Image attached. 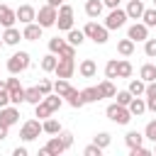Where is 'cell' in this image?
<instances>
[{"mask_svg":"<svg viewBox=\"0 0 156 156\" xmlns=\"http://www.w3.org/2000/svg\"><path fill=\"white\" fill-rule=\"evenodd\" d=\"M105 115H107V119H110V122H115V124H129V119H132L129 107H127V105H119V102L107 105Z\"/></svg>","mask_w":156,"mask_h":156,"instance_id":"obj_1","label":"cell"},{"mask_svg":"<svg viewBox=\"0 0 156 156\" xmlns=\"http://www.w3.org/2000/svg\"><path fill=\"white\" fill-rule=\"evenodd\" d=\"M83 32H85V37L88 39H93L95 44H105L107 41V27L105 24H98V22H88L85 27H83Z\"/></svg>","mask_w":156,"mask_h":156,"instance_id":"obj_2","label":"cell"},{"mask_svg":"<svg viewBox=\"0 0 156 156\" xmlns=\"http://www.w3.org/2000/svg\"><path fill=\"white\" fill-rule=\"evenodd\" d=\"M29 68V54L27 51H17V54H12L10 58H7V71L10 73H22V71H27Z\"/></svg>","mask_w":156,"mask_h":156,"instance_id":"obj_3","label":"cell"},{"mask_svg":"<svg viewBox=\"0 0 156 156\" xmlns=\"http://www.w3.org/2000/svg\"><path fill=\"white\" fill-rule=\"evenodd\" d=\"M56 17H58V7H54V5H44V7H39V12H37V22L46 29V27H54L56 24Z\"/></svg>","mask_w":156,"mask_h":156,"instance_id":"obj_4","label":"cell"},{"mask_svg":"<svg viewBox=\"0 0 156 156\" xmlns=\"http://www.w3.org/2000/svg\"><path fill=\"white\" fill-rule=\"evenodd\" d=\"M56 27L58 29H63V32H68V29H73V7L71 5H61L58 7V17H56Z\"/></svg>","mask_w":156,"mask_h":156,"instance_id":"obj_5","label":"cell"},{"mask_svg":"<svg viewBox=\"0 0 156 156\" xmlns=\"http://www.w3.org/2000/svg\"><path fill=\"white\" fill-rule=\"evenodd\" d=\"M41 132H44V127H41L39 119H27V122L22 124V129H20V136H22L24 141H32V139H37Z\"/></svg>","mask_w":156,"mask_h":156,"instance_id":"obj_6","label":"cell"},{"mask_svg":"<svg viewBox=\"0 0 156 156\" xmlns=\"http://www.w3.org/2000/svg\"><path fill=\"white\" fill-rule=\"evenodd\" d=\"M127 20H129V17H127V10L112 7V12H110L107 20H105V27H107V29H119V27H124Z\"/></svg>","mask_w":156,"mask_h":156,"instance_id":"obj_7","label":"cell"},{"mask_svg":"<svg viewBox=\"0 0 156 156\" xmlns=\"http://www.w3.org/2000/svg\"><path fill=\"white\" fill-rule=\"evenodd\" d=\"M66 151V146H63V141H61V136H51L49 141H46V146H41L39 149V156H58V154H63Z\"/></svg>","mask_w":156,"mask_h":156,"instance_id":"obj_8","label":"cell"},{"mask_svg":"<svg viewBox=\"0 0 156 156\" xmlns=\"http://www.w3.org/2000/svg\"><path fill=\"white\" fill-rule=\"evenodd\" d=\"M54 73H56V78H71V76L76 73V61H73V58H61V56H58V63H56Z\"/></svg>","mask_w":156,"mask_h":156,"instance_id":"obj_9","label":"cell"},{"mask_svg":"<svg viewBox=\"0 0 156 156\" xmlns=\"http://www.w3.org/2000/svg\"><path fill=\"white\" fill-rule=\"evenodd\" d=\"M127 37H129L134 44H136V41H146V39H149V27H146L144 22H134V24L129 27Z\"/></svg>","mask_w":156,"mask_h":156,"instance_id":"obj_10","label":"cell"},{"mask_svg":"<svg viewBox=\"0 0 156 156\" xmlns=\"http://www.w3.org/2000/svg\"><path fill=\"white\" fill-rule=\"evenodd\" d=\"M15 122H20V110L17 107H0V124H7V127H12Z\"/></svg>","mask_w":156,"mask_h":156,"instance_id":"obj_11","label":"cell"},{"mask_svg":"<svg viewBox=\"0 0 156 156\" xmlns=\"http://www.w3.org/2000/svg\"><path fill=\"white\" fill-rule=\"evenodd\" d=\"M15 22H17V12L12 7H7V5H0V27L2 29L5 27H15Z\"/></svg>","mask_w":156,"mask_h":156,"instance_id":"obj_12","label":"cell"},{"mask_svg":"<svg viewBox=\"0 0 156 156\" xmlns=\"http://www.w3.org/2000/svg\"><path fill=\"white\" fill-rule=\"evenodd\" d=\"M15 12H17V20H20L22 24H29V22L37 20V10H34L32 5H20Z\"/></svg>","mask_w":156,"mask_h":156,"instance_id":"obj_13","label":"cell"},{"mask_svg":"<svg viewBox=\"0 0 156 156\" xmlns=\"http://www.w3.org/2000/svg\"><path fill=\"white\" fill-rule=\"evenodd\" d=\"M41 24L39 22H29V24H24V32H22V37L27 39V41H37V39H41Z\"/></svg>","mask_w":156,"mask_h":156,"instance_id":"obj_14","label":"cell"},{"mask_svg":"<svg viewBox=\"0 0 156 156\" xmlns=\"http://www.w3.org/2000/svg\"><path fill=\"white\" fill-rule=\"evenodd\" d=\"M124 10H127V17H129V20H141V15H144L146 7H144L141 0H129Z\"/></svg>","mask_w":156,"mask_h":156,"instance_id":"obj_15","label":"cell"},{"mask_svg":"<svg viewBox=\"0 0 156 156\" xmlns=\"http://www.w3.org/2000/svg\"><path fill=\"white\" fill-rule=\"evenodd\" d=\"M20 39H24V37L20 34V29H15V27H5V32H2V41H5L7 46H17Z\"/></svg>","mask_w":156,"mask_h":156,"instance_id":"obj_16","label":"cell"},{"mask_svg":"<svg viewBox=\"0 0 156 156\" xmlns=\"http://www.w3.org/2000/svg\"><path fill=\"white\" fill-rule=\"evenodd\" d=\"M78 73H80L83 78H93V76L98 73V63H95L93 58H83L80 66H78Z\"/></svg>","mask_w":156,"mask_h":156,"instance_id":"obj_17","label":"cell"},{"mask_svg":"<svg viewBox=\"0 0 156 156\" xmlns=\"http://www.w3.org/2000/svg\"><path fill=\"white\" fill-rule=\"evenodd\" d=\"M127 107H129L132 117H139V115H144V112H146V100H144L141 95H134V98H132V102H129Z\"/></svg>","mask_w":156,"mask_h":156,"instance_id":"obj_18","label":"cell"},{"mask_svg":"<svg viewBox=\"0 0 156 156\" xmlns=\"http://www.w3.org/2000/svg\"><path fill=\"white\" fill-rule=\"evenodd\" d=\"M102 7H105L102 0H85V15L88 17H100L102 15Z\"/></svg>","mask_w":156,"mask_h":156,"instance_id":"obj_19","label":"cell"},{"mask_svg":"<svg viewBox=\"0 0 156 156\" xmlns=\"http://www.w3.org/2000/svg\"><path fill=\"white\" fill-rule=\"evenodd\" d=\"M98 90H100V98H115L117 95V88L110 78H105L102 83H98Z\"/></svg>","mask_w":156,"mask_h":156,"instance_id":"obj_20","label":"cell"},{"mask_svg":"<svg viewBox=\"0 0 156 156\" xmlns=\"http://www.w3.org/2000/svg\"><path fill=\"white\" fill-rule=\"evenodd\" d=\"M63 98H66V100H68V105H71V107H76V110L85 105V100H83V95H80V90H76V88H71V90H68V93H66Z\"/></svg>","mask_w":156,"mask_h":156,"instance_id":"obj_21","label":"cell"},{"mask_svg":"<svg viewBox=\"0 0 156 156\" xmlns=\"http://www.w3.org/2000/svg\"><path fill=\"white\" fill-rule=\"evenodd\" d=\"M139 78H141V80H146V83L156 80V66H154V63H144V66H141V71H139Z\"/></svg>","mask_w":156,"mask_h":156,"instance_id":"obj_22","label":"cell"},{"mask_svg":"<svg viewBox=\"0 0 156 156\" xmlns=\"http://www.w3.org/2000/svg\"><path fill=\"white\" fill-rule=\"evenodd\" d=\"M117 51H119L122 56H132V54H134V41H132L129 37H127V39H119V41H117Z\"/></svg>","mask_w":156,"mask_h":156,"instance_id":"obj_23","label":"cell"},{"mask_svg":"<svg viewBox=\"0 0 156 156\" xmlns=\"http://www.w3.org/2000/svg\"><path fill=\"white\" fill-rule=\"evenodd\" d=\"M24 95H27V102H32V105H37V102H41V100H44V93L39 90V85L27 88V90H24Z\"/></svg>","mask_w":156,"mask_h":156,"instance_id":"obj_24","label":"cell"},{"mask_svg":"<svg viewBox=\"0 0 156 156\" xmlns=\"http://www.w3.org/2000/svg\"><path fill=\"white\" fill-rule=\"evenodd\" d=\"M41 127H44V134H61V124L56 122V119H51V117H46L44 122H41Z\"/></svg>","mask_w":156,"mask_h":156,"instance_id":"obj_25","label":"cell"},{"mask_svg":"<svg viewBox=\"0 0 156 156\" xmlns=\"http://www.w3.org/2000/svg\"><path fill=\"white\" fill-rule=\"evenodd\" d=\"M83 41H85V32H83V29H68V44L80 46Z\"/></svg>","mask_w":156,"mask_h":156,"instance_id":"obj_26","label":"cell"},{"mask_svg":"<svg viewBox=\"0 0 156 156\" xmlns=\"http://www.w3.org/2000/svg\"><path fill=\"white\" fill-rule=\"evenodd\" d=\"M56 63H58V58H56V54H46L44 58H41V71H46V73H51L54 68H56Z\"/></svg>","mask_w":156,"mask_h":156,"instance_id":"obj_27","label":"cell"},{"mask_svg":"<svg viewBox=\"0 0 156 156\" xmlns=\"http://www.w3.org/2000/svg\"><path fill=\"white\" fill-rule=\"evenodd\" d=\"M132 63L127 61V58H122V61H117V78H129L132 76Z\"/></svg>","mask_w":156,"mask_h":156,"instance_id":"obj_28","label":"cell"},{"mask_svg":"<svg viewBox=\"0 0 156 156\" xmlns=\"http://www.w3.org/2000/svg\"><path fill=\"white\" fill-rule=\"evenodd\" d=\"M132 95H144L146 93V80H141V78H136V80H129V88H127Z\"/></svg>","mask_w":156,"mask_h":156,"instance_id":"obj_29","label":"cell"},{"mask_svg":"<svg viewBox=\"0 0 156 156\" xmlns=\"http://www.w3.org/2000/svg\"><path fill=\"white\" fill-rule=\"evenodd\" d=\"M80 95H83V100H85V102H98V100H102V98H100V90H98V85H95V88L90 85V88L80 90Z\"/></svg>","mask_w":156,"mask_h":156,"instance_id":"obj_30","label":"cell"},{"mask_svg":"<svg viewBox=\"0 0 156 156\" xmlns=\"http://www.w3.org/2000/svg\"><path fill=\"white\" fill-rule=\"evenodd\" d=\"M34 115H37L39 119H46V117H51V115H54V110L41 100V102H37V105H34Z\"/></svg>","mask_w":156,"mask_h":156,"instance_id":"obj_31","label":"cell"},{"mask_svg":"<svg viewBox=\"0 0 156 156\" xmlns=\"http://www.w3.org/2000/svg\"><path fill=\"white\" fill-rule=\"evenodd\" d=\"M141 141H144V134H139V132H127V136H124V144H127L129 149L141 146Z\"/></svg>","mask_w":156,"mask_h":156,"instance_id":"obj_32","label":"cell"},{"mask_svg":"<svg viewBox=\"0 0 156 156\" xmlns=\"http://www.w3.org/2000/svg\"><path fill=\"white\" fill-rule=\"evenodd\" d=\"M44 102H46V105H49L54 112H56V110L63 105V100H61V95H58V93H49V95H44Z\"/></svg>","mask_w":156,"mask_h":156,"instance_id":"obj_33","label":"cell"},{"mask_svg":"<svg viewBox=\"0 0 156 156\" xmlns=\"http://www.w3.org/2000/svg\"><path fill=\"white\" fill-rule=\"evenodd\" d=\"M68 90H71V83H68V78H58V80L54 83V93H58L61 98H63Z\"/></svg>","mask_w":156,"mask_h":156,"instance_id":"obj_34","label":"cell"},{"mask_svg":"<svg viewBox=\"0 0 156 156\" xmlns=\"http://www.w3.org/2000/svg\"><path fill=\"white\" fill-rule=\"evenodd\" d=\"M10 102H12V105H22V102H27L24 88H17V90H12V93H10Z\"/></svg>","mask_w":156,"mask_h":156,"instance_id":"obj_35","label":"cell"},{"mask_svg":"<svg viewBox=\"0 0 156 156\" xmlns=\"http://www.w3.org/2000/svg\"><path fill=\"white\" fill-rule=\"evenodd\" d=\"M93 141H95V144H98L100 149H107V146H110V141H112V136H110L107 132H98Z\"/></svg>","mask_w":156,"mask_h":156,"instance_id":"obj_36","label":"cell"},{"mask_svg":"<svg viewBox=\"0 0 156 156\" xmlns=\"http://www.w3.org/2000/svg\"><path fill=\"white\" fill-rule=\"evenodd\" d=\"M141 20H144V24H146V27H156V7H151V10H144Z\"/></svg>","mask_w":156,"mask_h":156,"instance_id":"obj_37","label":"cell"},{"mask_svg":"<svg viewBox=\"0 0 156 156\" xmlns=\"http://www.w3.org/2000/svg\"><path fill=\"white\" fill-rule=\"evenodd\" d=\"M105 78H117V58H110L107 66H105Z\"/></svg>","mask_w":156,"mask_h":156,"instance_id":"obj_38","label":"cell"},{"mask_svg":"<svg viewBox=\"0 0 156 156\" xmlns=\"http://www.w3.org/2000/svg\"><path fill=\"white\" fill-rule=\"evenodd\" d=\"M144 139H149V141H156V119H151V122L144 127Z\"/></svg>","mask_w":156,"mask_h":156,"instance_id":"obj_39","label":"cell"},{"mask_svg":"<svg viewBox=\"0 0 156 156\" xmlns=\"http://www.w3.org/2000/svg\"><path fill=\"white\" fill-rule=\"evenodd\" d=\"M63 44H66V39H61V37H54V39H49V51H51V54H58Z\"/></svg>","mask_w":156,"mask_h":156,"instance_id":"obj_40","label":"cell"},{"mask_svg":"<svg viewBox=\"0 0 156 156\" xmlns=\"http://www.w3.org/2000/svg\"><path fill=\"white\" fill-rule=\"evenodd\" d=\"M58 56L61 58H76V46L73 44H63L61 51H58Z\"/></svg>","mask_w":156,"mask_h":156,"instance_id":"obj_41","label":"cell"},{"mask_svg":"<svg viewBox=\"0 0 156 156\" xmlns=\"http://www.w3.org/2000/svg\"><path fill=\"white\" fill-rule=\"evenodd\" d=\"M115 98H117V102H119V105H129L134 95H132L129 90H117V95H115Z\"/></svg>","mask_w":156,"mask_h":156,"instance_id":"obj_42","label":"cell"},{"mask_svg":"<svg viewBox=\"0 0 156 156\" xmlns=\"http://www.w3.org/2000/svg\"><path fill=\"white\" fill-rule=\"evenodd\" d=\"M144 54H146L149 58L156 56V39H146V41H144Z\"/></svg>","mask_w":156,"mask_h":156,"instance_id":"obj_43","label":"cell"},{"mask_svg":"<svg viewBox=\"0 0 156 156\" xmlns=\"http://www.w3.org/2000/svg\"><path fill=\"white\" fill-rule=\"evenodd\" d=\"M10 105V90L5 88V83H0V107H7Z\"/></svg>","mask_w":156,"mask_h":156,"instance_id":"obj_44","label":"cell"},{"mask_svg":"<svg viewBox=\"0 0 156 156\" xmlns=\"http://www.w3.org/2000/svg\"><path fill=\"white\" fill-rule=\"evenodd\" d=\"M83 154H85V156H100V154H102V149H100V146L93 141L90 146H85V149H83Z\"/></svg>","mask_w":156,"mask_h":156,"instance_id":"obj_45","label":"cell"},{"mask_svg":"<svg viewBox=\"0 0 156 156\" xmlns=\"http://www.w3.org/2000/svg\"><path fill=\"white\" fill-rule=\"evenodd\" d=\"M39 90H41L44 95H49V93H54V83L44 78V80H39Z\"/></svg>","mask_w":156,"mask_h":156,"instance_id":"obj_46","label":"cell"},{"mask_svg":"<svg viewBox=\"0 0 156 156\" xmlns=\"http://www.w3.org/2000/svg\"><path fill=\"white\" fill-rule=\"evenodd\" d=\"M5 88H7L10 93H12V90H17V88H22V85H20V80L15 78V73H12V78H7V80H5Z\"/></svg>","mask_w":156,"mask_h":156,"instance_id":"obj_47","label":"cell"},{"mask_svg":"<svg viewBox=\"0 0 156 156\" xmlns=\"http://www.w3.org/2000/svg\"><path fill=\"white\" fill-rule=\"evenodd\" d=\"M61 141H63L66 149H71V146H73V134H71V132H61Z\"/></svg>","mask_w":156,"mask_h":156,"instance_id":"obj_48","label":"cell"},{"mask_svg":"<svg viewBox=\"0 0 156 156\" xmlns=\"http://www.w3.org/2000/svg\"><path fill=\"white\" fill-rule=\"evenodd\" d=\"M151 151L149 149H144V146H134V149H129V156H149Z\"/></svg>","mask_w":156,"mask_h":156,"instance_id":"obj_49","label":"cell"},{"mask_svg":"<svg viewBox=\"0 0 156 156\" xmlns=\"http://www.w3.org/2000/svg\"><path fill=\"white\" fill-rule=\"evenodd\" d=\"M146 98H156V80H151V83H146V93H144Z\"/></svg>","mask_w":156,"mask_h":156,"instance_id":"obj_50","label":"cell"},{"mask_svg":"<svg viewBox=\"0 0 156 156\" xmlns=\"http://www.w3.org/2000/svg\"><path fill=\"white\" fill-rule=\"evenodd\" d=\"M146 110L156 112V98H146Z\"/></svg>","mask_w":156,"mask_h":156,"instance_id":"obj_51","label":"cell"},{"mask_svg":"<svg viewBox=\"0 0 156 156\" xmlns=\"http://www.w3.org/2000/svg\"><path fill=\"white\" fill-rule=\"evenodd\" d=\"M12 156H27V149H24V146H17V149L12 151Z\"/></svg>","mask_w":156,"mask_h":156,"instance_id":"obj_52","label":"cell"},{"mask_svg":"<svg viewBox=\"0 0 156 156\" xmlns=\"http://www.w3.org/2000/svg\"><path fill=\"white\" fill-rule=\"evenodd\" d=\"M7 129H10L7 124H0V141H2V139H7Z\"/></svg>","mask_w":156,"mask_h":156,"instance_id":"obj_53","label":"cell"},{"mask_svg":"<svg viewBox=\"0 0 156 156\" xmlns=\"http://www.w3.org/2000/svg\"><path fill=\"white\" fill-rule=\"evenodd\" d=\"M102 2H105L107 7H119V2H122V0H102Z\"/></svg>","mask_w":156,"mask_h":156,"instance_id":"obj_54","label":"cell"},{"mask_svg":"<svg viewBox=\"0 0 156 156\" xmlns=\"http://www.w3.org/2000/svg\"><path fill=\"white\" fill-rule=\"evenodd\" d=\"M66 0H49V5H54V7H61Z\"/></svg>","mask_w":156,"mask_h":156,"instance_id":"obj_55","label":"cell"},{"mask_svg":"<svg viewBox=\"0 0 156 156\" xmlns=\"http://www.w3.org/2000/svg\"><path fill=\"white\" fill-rule=\"evenodd\" d=\"M154 154H156V141H154Z\"/></svg>","mask_w":156,"mask_h":156,"instance_id":"obj_56","label":"cell"},{"mask_svg":"<svg viewBox=\"0 0 156 156\" xmlns=\"http://www.w3.org/2000/svg\"><path fill=\"white\" fill-rule=\"evenodd\" d=\"M2 44H5V41H0V49H2Z\"/></svg>","mask_w":156,"mask_h":156,"instance_id":"obj_57","label":"cell"},{"mask_svg":"<svg viewBox=\"0 0 156 156\" xmlns=\"http://www.w3.org/2000/svg\"><path fill=\"white\" fill-rule=\"evenodd\" d=\"M154 7H156V0H154Z\"/></svg>","mask_w":156,"mask_h":156,"instance_id":"obj_58","label":"cell"},{"mask_svg":"<svg viewBox=\"0 0 156 156\" xmlns=\"http://www.w3.org/2000/svg\"><path fill=\"white\" fill-rule=\"evenodd\" d=\"M0 39H2V34H0Z\"/></svg>","mask_w":156,"mask_h":156,"instance_id":"obj_59","label":"cell"},{"mask_svg":"<svg viewBox=\"0 0 156 156\" xmlns=\"http://www.w3.org/2000/svg\"><path fill=\"white\" fill-rule=\"evenodd\" d=\"M0 83H2V80H0Z\"/></svg>","mask_w":156,"mask_h":156,"instance_id":"obj_60","label":"cell"}]
</instances>
